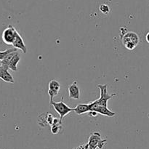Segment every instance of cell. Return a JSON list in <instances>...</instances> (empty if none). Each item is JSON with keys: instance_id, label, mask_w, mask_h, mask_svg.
<instances>
[{"instance_id": "1", "label": "cell", "mask_w": 149, "mask_h": 149, "mask_svg": "<svg viewBox=\"0 0 149 149\" xmlns=\"http://www.w3.org/2000/svg\"><path fill=\"white\" fill-rule=\"evenodd\" d=\"M122 42L128 50H133L140 42V38L136 33L128 31L124 33L122 37Z\"/></svg>"}, {"instance_id": "2", "label": "cell", "mask_w": 149, "mask_h": 149, "mask_svg": "<svg viewBox=\"0 0 149 149\" xmlns=\"http://www.w3.org/2000/svg\"><path fill=\"white\" fill-rule=\"evenodd\" d=\"M50 104L53 106L54 109L55 110V111L60 115V118L61 119L64 117V116H66L67 114H68L71 112L74 111V109H71L69 106H67L65 103L63 102V98H62V100L60 102H54L53 100L49 101Z\"/></svg>"}, {"instance_id": "3", "label": "cell", "mask_w": 149, "mask_h": 149, "mask_svg": "<svg viewBox=\"0 0 149 149\" xmlns=\"http://www.w3.org/2000/svg\"><path fill=\"white\" fill-rule=\"evenodd\" d=\"M97 88L100 89V95L99 99H97V103H98L100 106H107L108 107V101L109 100L113 97L114 96L116 95V93H113L111 95H109L107 91V84H97Z\"/></svg>"}, {"instance_id": "4", "label": "cell", "mask_w": 149, "mask_h": 149, "mask_svg": "<svg viewBox=\"0 0 149 149\" xmlns=\"http://www.w3.org/2000/svg\"><path fill=\"white\" fill-rule=\"evenodd\" d=\"M106 140H103L101 138V135L99 132H93L89 138L88 145L90 149H96L98 148L99 149H102L106 145Z\"/></svg>"}, {"instance_id": "5", "label": "cell", "mask_w": 149, "mask_h": 149, "mask_svg": "<svg viewBox=\"0 0 149 149\" xmlns=\"http://www.w3.org/2000/svg\"><path fill=\"white\" fill-rule=\"evenodd\" d=\"M90 111H95L97 113L109 116V117H113L116 115V113L108 109L107 106H100L97 103V100L90 103Z\"/></svg>"}, {"instance_id": "6", "label": "cell", "mask_w": 149, "mask_h": 149, "mask_svg": "<svg viewBox=\"0 0 149 149\" xmlns=\"http://www.w3.org/2000/svg\"><path fill=\"white\" fill-rule=\"evenodd\" d=\"M17 32V30L15 29L14 26H13L12 25H9L4 29L2 33V36H2L3 42L8 45H13Z\"/></svg>"}, {"instance_id": "7", "label": "cell", "mask_w": 149, "mask_h": 149, "mask_svg": "<svg viewBox=\"0 0 149 149\" xmlns=\"http://www.w3.org/2000/svg\"><path fill=\"white\" fill-rule=\"evenodd\" d=\"M48 95L49 96V101L53 100V97L55 96L58 95L61 90V84L57 80L53 79L51 80L48 84Z\"/></svg>"}, {"instance_id": "8", "label": "cell", "mask_w": 149, "mask_h": 149, "mask_svg": "<svg viewBox=\"0 0 149 149\" xmlns=\"http://www.w3.org/2000/svg\"><path fill=\"white\" fill-rule=\"evenodd\" d=\"M68 95L72 100H79L80 98V89L77 85V81H74L68 86Z\"/></svg>"}, {"instance_id": "9", "label": "cell", "mask_w": 149, "mask_h": 149, "mask_svg": "<svg viewBox=\"0 0 149 149\" xmlns=\"http://www.w3.org/2000/svg\"><path fill=\"white\" fill-rule=\"evenodd\" d=\"M12 45L15 48H16V49H20L23 53H26L27 52V47H26V45H25L24 42H23V38L19 34L18 32H17V33H16L15 38L14 42H13Z\"/></svg>"}, {"instance_id": "10", "label": "cell", "mask_w": 149, "mask_h": 149, "mask_svg": "<svg viewBox=\"0 0 149 149\" xmlns=\"http://www.w3.org/2000/svg\"><path fill=\"white\" fill-rule=\"evenodd\" d=\"M0 79L7 83H12V84H13L15 82L14 78L8 72V69L3 67L1 65H0Z\"/></svg>"}, {"instance_id": "11", "label": "cell", "mask_w": 149, "mask_h": 149, "mask_svg": "<svg viewBox=\"0 0 149 149\" xmlns=\"http://www.w3.org/2000/svg\"><path fill=\"white\" fill-rule=\"evenodd\" d=\"M20 57L19 55L18 52H16V53L15 54L14 56L13 57V58L11 59V61H10L8 65L9 69L12 70L13 71H17V64L20 62Z\"/></svg>"}, {"instance_id": "12", "label": "cell", "mask_w": 149, "mask_h": 149, "mask_svg": "<svg viewBox=\"0 0 149 149\" xmlns=\"http://www.w3.org/2000/svg\"><path fill=\"white\" fill-rule=\"evenodd\" d=\"M74 112L78 115L90 112V103H80L74 108Z\"/></svg>"}, {"instance_id": "13", "label": "cell", "mask_w": 149, "mask_h": 149, "mask_svg": "<svg viewBox=\"0 0 149 149\" xmlns=\"http://www.w3.org/2000/svg\"><path fill=\"white\" fill-rule=\"evenodd\" d=\"M15 51H17V49L16 48H11V49H6L4 51H0V61H2L6 56H7L8 54L11 53L13 52H15Z\"/></svg>"}, {"instance_id": "14", "label": "cell", "mask_w": 149, "mask_h": 149, "mask_svg": "<svg viewBox=\"0 0 149 149\" xmlns=\"http://www.w3.org/2000/svg\"><path fill=\"white\" fill-rule=\"evenodd\" d=\"M39 118H40V120L39 119V125L42 127H45V125H47V113H42L40 116H39Z\"/></svg>"}, {"instance_id": "15", "label": "cell", "mask_w": 149, "mask_h": 149, "mask_svg": "<svg viewBox=\"0 0 149 149\" xmlns=\"http://www.w3.org/2000/svg\"><path fill=\"white\" fill-rule=\"evenodd\" d=\"M99 10H100V11L102 13H103V14L107 15L110 13V7H109L107 4H102L100 6V7H99Z\"/></svg>"}, {"instance_id": "16", "label": "cell", "mask_w": 149, "mask_h": 149, "mask_svg": "<svg viewBox=\"0 0 149 149\" xmlns=\"http://www.w3.org/2000/svg\"><path fill=\"white\" fill-rule=\"evenodd\" d=\"M61 128H62V125H52L51 126V132L52 134L55 135V134L59 133L60 131L61 130Z\"/></svg>"}, {"instance_id": "17", "label": "cell", "mask_w": 149, "mask_h": 149, "mask_svg": "<svg viewBox=\"0 0 149 149\" xmlns=\"http://www.w3.org/2000/svg\"><path fill=\"white\" fill-rule=\"evenodd\" d=\"M54 116H52L51 113H47V124L49 125H52V123H53V120H54Z\"/></svg>"}, {"instance_id": "18", "label": "cell", "mask_w": 149, "mask_h": 149, "mask_svg": "<svg viewBox=\"0 0 149 149\" xmlns=\"http://www.w3.org/2000/svg\"><path fill=\"white\" fill-rule=\"evenodd\" d=\"M89 115L91 116H96L97 115V113L95 111H90L89 112Z\"/></svg>"}, {"instance_id": "19", "label": "cell", "mask_w": 149, "mask_h": 149, "mask_svg": "<svg viewBox=\"0 0 149 149\" xmlns=\"http://www.w3.org/2000/svg\"><path fill=\"white\" fill-rule=\"evenodd\" d=\"M146 42L149 44V32L148 33H147L146 36Z\"/></svg>"}]
</instances>
